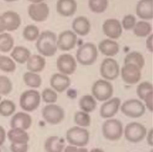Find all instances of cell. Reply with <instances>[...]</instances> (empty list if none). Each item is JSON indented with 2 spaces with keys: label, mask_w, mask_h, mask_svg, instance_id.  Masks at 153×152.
Returning a JSON list of instances; mask_svg holds the SVG:
<instances>
[{
  "label": "cell",
  "mask_w": 153,
  "mask_h": 152,
  "mask_svg": "<svg viewBox=\"0 0 153 152\" xmlns=\"http://www.w3.org/2000/svg\"><path fill=\"white\" fill-rule=\"evenodd\" d=\"M29 17L37 22L45 21L49 15V7L45 2L31 4L27 10Z\"/></svg>",
  "instance_id": "7c38bea8"
},
{
  "label": "cell",
  "mask_w": 153,
  "mask_h": 152,
  "mask_svg": "<svg viewBox=\"0 0 153 152\" xmlns=\"http://www.w3.org/2000/svg\"><path fill=\"white\" fill-rule=\"evenodd\" d=\"M16 69V63L11 58L5 55H0V70L10 73L14 72Z\"/></svg>",
  "instance_id": "d590c367"
},
{
  "label": "cell",
  "mask_w": 153,
  "mask_h": 152,
  "mask_svg": "<svg viewBox=\"0 0 153 152\" xmlns=\"http://www.w3.org/2000/svg\"><path fill=\"white\" fill-rule=\"evenodd\" d=\"M123 123L117 119L109 118L106 120L102 127L104 138L109 141L120 139L123 134Z\"/></svg>",
  "instance_id": "3957f363"
},
{
  "label": "cell",
  "mask_w": 153,
  "mask_h": 152,
  "mask_svg": "<svg viewBox=\"0 0 153 152\" xmlns=\"http://www.w3.org/2000/svg\"><path fill=\"white\" fill-rule=\"evenodd\" d=\"M151 92H153V86L152 83L149 82H142L137 86V95L139 97V98L142 100L148 94Z\"/></svg>",
  "instance_id": "74e56055"
},
{
  "label": "cell",
  "mask_w": 153,
  "mask_h": 152,
  "mask_svg": "<svg viewBox=\"0 0 153 152\" xmlns=\"http://www.w3.org/2000/svg\"><path fill=\"white\" fill-rule=\"evenodd\" d=\"M66 139L71 145L83 147L87 145L90 139V134L86 129L76 126L68 129L66 132Z\"/></svg>",
  "instance_id": "7a4b0ae2"
},
{
  "label": "cell",
  "mask_w": 153,
  "mask_h": 152,
  "mask_svg": "<svg viewBox=\"0 0 153 152\" xmlns=\"http://www.w3.org/2000/svg\"><path fill=\"white\" fill-rule=\"evenodd\" d=\"M0 152H1V150H0Z\"/></svg>",
  "instance_id": "db71d44e"
},
{
  "label": "cell",
  "mask_w": 153,
  "mask_h": 152,
  "mask_svg": "<svg viewBox=\"0 0 153 152\" xmlns=\"http://www.w3.org/2000/svg\"><path fill=\"white\" fill-rule=\"evenodd\" d=\"M140 69L133 64H124L121 70V77L128 84H135L141 78Z\"/></svg>",
  "instance_id": "4fadbf2b"
},
{
  "label": "cell",
  "mask_w": 153,
  "mask_h": 152,
  "mask_svg": "<svg viewBox=\"0 0 153 152\" xmlns=\"http://www.w3.org/2000/svg\"><path fill=\"white\" fill-rule=\"evenodd\" d=\"M11 143H27L29 136L25 130L19 128H11L7 134Z\"/></svg>",
  "instance_id": "4316f807"
},
{
  "label": "cell",
  "mask_w": 153,
  "mask_h": 152,
  "mask_svg": "<svg viewBox=\"0 0 153 152\" xmlns=\"http://www.w3.org/2000/svg\"><path fill=\"white\" fill-rule=\"evenodd\" d=\"M99 51L106 56L112 57L118 54L120 49L118 44L112 40L106 39L102 41L98 45Z\"/></svg>",
  "instance_id": "cb8c5ba5"
},
{
  "label": "cell",
  "mask_w": 153,
  "mask_h": 152,
  "mask_svg": "<svg viewBox=\"0 0 153 152\" xmlns=\"http://www.w3.org/2000/svg\"><path fill=\"white\" fill-rule=\"evenodd\" d=\"M5 2H15V1H17L18 0H3Z\"/></svg>",
  "instance_id": "816d5d0a"
},
{
  "label": "cell",
  "mask_w": 153,
  "mask_h": 152,
  "mask_svg": "<svg viewBox=\"0 0 153 152\" xmlns=\"http://www.w3.org/2000/svg\"><path fill=\"white\" fill-rule=\"evenodd\" d=\"M11 152H27V143H11L10 145Z\"/></svg>",
  "instance_id": "b9f144b4"
},
{
  "label": "cell",
  "mask_w": 153,
  "mask_h": 152,
  "mask_svg": "<svg viewBox=\"0 0 153 152\" xmlns=\"http://www.w3.org/2000/svg\"><path fill=\"white\" fill-rule=\"evenodd\" d=\"M152 129L151 128L148 132H147L146 133V141L148 142V144H149L150 146H152L153 145V137H152Z\"/></svg>",
  "instance_id": "bcb514c9"
},
{
  "label": "cell",
  "mask_w": 153,
  "mask_h": 152,
  "mask_svg": "<svg viewBox=\"0 0 153 152\" xmlns=\"http://www.w3.org/2000/svg\"><path fill=\"white\" fill-rule=\"evenodd\" d=\"M5 30V26H4V23L3 21V19H2L1 15L0 14V33L4 32Z\"/></svg>",
  "instance_id": "c3c4849f"
},
{
  "label": "cell",
  "mask_w": 153,
  "mask_h": 152,
  "mask_svg": "<svg viewBox=\"0 0 153 152\" xmlns=\"http://www.w3.org/2000/svg\"><path fill=\"white\" fill-rule=\"evenodd\" d=\"M121 106V100L114 97L105 101L100 108V116L104 119H109L117 114Z\"/></svg>",
  "instance_id": "9a60e30c"
},
{
  "label": "cell",
  "mask_w": 153,
  "mask_h": 152,
  "mask_svg": "<svg viewBox=\"0 0 153 152\" xmlns=\"http://www.w3.org/2000/svg\"><path fill=\"white\" fill-rule=\"evenodd\" d=\"M14 43V39L11 34L7 32L0 33V51H10L13 48Z\"/></svg>",
  "instance_id": "4dcf8cb0"
},
{
  "label": "cell",
  "mask_w": 153,
  "mask_h": 152,
  "mask_svg": "<svg viewBox=\"0 0 153 152\" xmlns=\"http://www.w3.org/2000/svg\"><path fill=\"white\" fill-rule=\"evenodd\" d=\"M6 138L5 131L3 127L0 126V145H1L5 141Z\"/></svg>",
  "instance_id": "7dc6e473"
},
{
  "label": "cell",
  "mask_w": 153,
  "mask_h": 152,
  "mask_svg": "<svg viewBox=\"0 0 153 152\" xmlns=\"http://www.w3.org/2000/svg\"><path fill=\"white\" fill-rule=\"evenodd\" d=\"M92 95L99 101H105L110 99L114 92L112 85L107 80L99 79L93 85Z\"/></svg>",
  "instance_id": "52a82bcc"
},
{
  "label": "cell",
  "mask_w": 153,
  "mask_h": 152,
  "mask_svg": "<svg viewBox=\"0 0 153 152\" xmlns=\"http://www.w3.org/2000/svg\"><path fill=\"white\" fill-rule=\"evenodd\" d=\"M0 55H1V54H0Z\"/></svg>",
  "instance_id": "11a10c76"
},
{
  "label": "cell",
  "mask_w": 153,
  "mask_h": 152,
  "mask_svg": "<svg viewBox=\"0 0 153 152\" xmlns=\"http://www.w3.org/2000/svg\"><path fill=\"white\" fill-rule=\"evenodd\" d=\"M56 67L60 73L68 76L73 74L76 70V62L72 55L63 54L57 58Z\"/></svg>",
  "instance_id": "8fae6325"
},
{
  "label": "cell",
  "mask_w": 153,
  "mask_h": 152,
  "mask_svg": "<svg viewBox=\"0 0 153 152\" xmlns=\"http://www.w3.org/2000/svg\"><path fill=\"white\" fill-rule=\"evenodd\" d=\"M137 15L143 20L153 18V0H140L136 5Z\"/></svg>",
  "instance_id": "ffe728a7"
},
{
  "label": "cell",
  "mask_w": 153,
  "mask_h": 152,
  "mask_svg": "<svg viewBox=\"0 0 153 152\" xmlns=\"http://www.w3.org/2000/svg\"><path fill=\"white\" fill-rule=\"evenodd\" d=\"M16 110V104L10 100H4L0 102V115L4 117L10 116Z\"/></svg>",
  "instance_id": "e575fe53"
},
{
  "label": "cell",
  "mask_w": 153,
  "mask_h": 152,
  "mask_svg": "<svg viewBox=\"0 0 153 152\" xmlns=\"http://www.w3.org/2000/svg\"><path fill=\"white\" fill-rule=\"evenodd\" d=\"M51 86L56 92H62L67 89L71 85L70 78L62 73H54L50 78Z\"/></svg>",
  "instance_id": "d6986e66"
},
{
  "label": "cell",
  "mask_w": 153,
  "mask_h": 152,
  "mask_svg": "<svg viewBox=\"0 0 153 152\" xmlns=\"http://www.w3.org/2000/svg\"><path fill=\"white\" fill-rule=\"evenodd\" d=\"M75 123L80 127H88L91 123V117L88 113L83 111H76L74 117Z\"/></svg>",
  "instance_id": "d6a6232c"
},
{
  "label": "cell",
  "mask_w": 153,
  "mask_h": 152,
  "mask_svg": "<svg viewBox=\"0 0 153 152\" xmlns=\"http://www.w3.org/2000/svg\"><path fill=\"white\" fill-rule=\"evenodd\" d=\"M102 29L104 33L112 39H118L123 32L121 24L115 18L106 20L102 25Z\"/></svg>",
  "instance_id": "2e32d148"
},
{
  "label": "cell",
  "mask_w": 153,
  "mask_h": 152,
  "mask_svg": "<svg viewBox=\"0 0 153 152\" xmlns=\"http://www.w3.org/2000/svg\"><path fill=\"white\" fill-rule=\"evenodd\" d=\"M29 1L32 2V4H35V3H39L41 2L43 0H28Z\"/></svg>",
  "instance_id": "f907efd6"
},
{
  "label": "cell",
  "mask_w": 153,
  "mask_h": 152,
  "mask_svg": "<svg viewBox=\"0 0 153 152\" xmlns=\"http://www.w3.org/2000/svg\"><path fill=\"white\" fill-rule=\"evenodd\" d=\"M97 49L96 45L91 42H87L79 46L76 57L79 63L83 66L93 64L97 60Z\"/></svg>",
  "instance_id": "277c9868"
},
{
  "label": "cell",
  "mask_w": 153,
  "mask_h": 152,
  "mask_svg": "<svg viewBox=\"0 0 153 152\" xmlns=\"http://www.w3.org/2000/svg\"><path fill=\"white\" fill-rule=\"evenodd\" d=\"M96 100L91 95H84L79 100V106L81 111L88 113L93 111L96 109Z\"/></svg>",
  "instance_id": "83f0119b"
},
{
  "label": "cell",
  "mask_w": 153,
  "mask_h": 152,
  "mask_svg": "<svg viewBox=\"0 0 153 152\" xmlns=\"http://www.w3.org/2000/svg\"><path fill=\"white\" fill-rule=\"evenodd\" d=\"M77 10L75 0H58L56 3L57 12L64 17H70L74 14Z\"/></svg>",
  "instance_id": "44dd1931"
},
{
  "label": "cell",
  "mask_w": 153,
  "mask_h": 152,
  "mask_svg": "<svg viewBox=\"0 0 153 152\" xmlns=\"http://www.w3.org/2000/svg\"><path fill=\"white\" fill-rule=\"evenodd\" d=\"M11 50L10 55L12 59L19 64L25 63L31 55L30 51L23 46H16Z\"/></svg>",
  "instance_id": "484cf974"
},
{
  "label": "cell",
  "mask_w": 153,
  "mask_h": 152,
  "mask_svg": "<svg viewBox=\"0 0 153 152\" xmlns=\"http://www.w3.org/2000/svg\"><path fill=\"white\" fill-rule=\"evenodd\" d=\"M152 100H153V92H151L148 94L144 98L143 101L145 102V108L148 109L150 111H152L153 110V103H152Z\"/></svg>",
  "instance_id": "7bdbcfd3"
},
{
  "label": "cell",
  "mask_w": 153,
  "mask_h": 152,
  "mask_svg": "<svg viewBox=\"0 0 153 152\" xmlns=\"http://www.w3.org/2000/svg\"><path fill=\"white\" fill-rule=\"evenodd\" d=\"M63 152H88L87 149L83 147H78L74 145H68L65 147Z\"/></svg>",
  "instance_id": "ee69618b"
},
{
  "label": "cell",
  "mask_w": 153,
  "mask_h": 152,
  "mask_svg": "<svg viewBox=\"0 0 153 152\" xmlns=\"http://www.w3.org/2000/svg\"><path fill=\"white\" fill-rule=\"evenodd\" d=\"M46 61L44 57L39 55H32L26 61V67L29 72L33 73L40 72L44 70Z\"/></svg>",
  "instance_id": "d4e9b609"
},
{
  "label": "cell",
  "mask_w": 153,
  "mask_h": 152,
  "mask_svg": "<svg viewBox=\"0 0 153 152\" xmlns=\"http://www.w3.org/2000/svg\"><path fill=\"white\" fill-rule=\"evenodd\" d=\"M108 5V0H88V7L91 11L96 13L104 12Z\"/></svg>",
  "instance_id": "8d00e7d4"
},
{
  "label": "cell",
  "mask_w": 153,
  "mask_h": 152,
  "mask_svg": "<svg viewBox=\"0 0 153 152\" xmlns=\"http://www.w3.org/2000/svg\"><path fill=\"white\" fill-rule=\"evenodd\" d=\"M1 16L5 26V30L12 32L17 30L20 26L22 20L20 15L11 10L5 11Z\"/></svg>",
  "instance_id": "e0dca14e"
},
{
  "label": "cell",
  "mask_w": 153,
  "mask_h": 152,
  "mask_svg": "<svg viewBox=\"0 0 153 152\" xmlns=\"http://www.w3.org/2000/svg\"><path fill=\"white\" fill-rule=\"evenodd\" d=\"M32 123L31 116L25 112H18L13 115L10 121L11 128H19L23 130L28 129Z\"/></svg>",
  "instance_id": "ac0fdd59"
},
{
  "label": "cell",
  "mask_w": 153,
  "mask_h": 152,
  "mask_svg": "<svg viewBox=\"0 0 153 152\" xmlns=\"http://www.w3.org/2000/svg\"><path fill=\"white\" fill-rule=\"evenodd\" d=\"M121 112L131 118H138L142 116L146 110L144 104L137 99H130L124 101L121 106Z\"/></svg>",
  "instance_id": "ba28073f"
},
{
  "label": "cell",
  "mask_w": 153,
  "mask_h": 152,
  "mask_svg": "<svg viewBox=\"0 0 153 152\" xmlns=\"http://www.w3.org/2000/svg\"><path fill=\"white\" fill-rule=\"evenodd\" d=\"M100 73L105 80L115 79L120 74V67L118 62L112 58L104 59L100 65Z\"/></svg>",
  "instance_id": "30bf717a"
},
{
  "label": "cell",
  "mask_w": 153,
  "mask_h": 152,
  "mask_svg": "<svg viewBox=\"0 0 153 152\" xmlns=\"http://www.w3.org/2000/svg\"><path fill=\"white\" fill-rule=\"evenodd\" d=\"M39 34L38 27L33 24L27 25L23 30V38L29 41H33L36 40Z\"/></svg>",
  "instance_id": "836d02e7"
},
{
  "label": "cell",
  "mask_w": 153,
  "mask_h": 152,
  "mask_svg": "<svg viewBox=\"0 0 153 152\" xmlns=\"http://www.w3.org/2000/svg\"><path fill=\"white\" fill-rule=\"evenodd\" d=\"M40 103L41 95L36 90H26L20 97V106L26 111L31 112L35 110L39 107Z\"/></svg>",
  "instance_id": "8992f818"
},
{
  "label": "cell",
  "mask_w": 153,
  "mask_h": 152,
  "mask_svg": "<svg viewBox=\"0 0 153 152\" xmlns=\"http://www.w3.org/2000/svg\"><path fill=\"white\" fill-rule=\"evenodd\" d=\"M72 27L75 33L80 36H85L89 33L91 24L87 18L79 16L73 20Z\"/></svg>",
  "instance_id": "603a6c76"
},
{
  "label": "cell",
  "mask_w": 153,
  "mask_h": 152,
  "mask_svg": "<svg viewBox=\"0 0 153 152\" xmlns=\"http://www.w3.org/2000/svg\"><path fill=\"white\" fill-rule=\"evenodd\" d=\"M124 64H133L142 69L145 65V58L142 54L137 51H132L127 54L124 60Z\"/></svg>",
  "instance_id": "f1b7e54d"
},
{
  "label": "cell",
  "mask_w": 153,
  "mask_h": 152,
  "mask_svg": "<svg viewBox=\"0 0 153 152\" xmlns=\"http://www.w3.org/2000/svg\"><path fill=\"white\" fill-rule=\"evenodd\" d=\"M146 46L148 51H149L151 52H152V35L151 34L146 41Z\"/></svg>",
  "instance_id": "f6af8a7d"
},
{
  "label": "cell",
  "mask_w": 153,
  "mask_h": 152,
  "mask_svg": "<svg viewBox=\"0 0 153 152\" xmlns=\"http://www.w3.org/2000/svg\"><path fill=\"white\" fill-rule=\"evenodd\" d=\"M1 95H0V101H1Z\"/></svg>",
  "instance_id": "f5cc1de1"
},
{
  "label": "cell",
  "mask_w": 153,
  "mask_h": 152,
  "mask_svg": "<svg viewBox=\"0 0 153 152\" xmlns=\"http://www.w3.org/2000/svg\"><path fill=\"white\" fill-rule=\"evenodd\" d=\"M13 89L11 80L5 76L0 75V95H7Z\"/></svg>",
  "instance_id": "ab89813d"
},
{
  "label": "cell",
  "mask_w": 153,
  "mask_h": 152,
  "mask_svg": "<svg viewBox=\"0 0 153 152\" xmlns=\"http://www.w3.org/2000/svg\"><path fill=\"white\" fill-rule=\"evenodd\" d=\"M134 33L138 37H145L149 35L151 32V24L145 21H139L136 23L133 27Z\"/></svg>",
  "instance_id": "1f68e13d"
},
{
  "label": "cell",
  "mask_w": 153,
  "mask_h": 152,
  "mask_svg": "<svg viewBox=\"0 0 153 152\" xmlns=\"http://www.w3.org/2000/svg\"><path fill=\"white\" fill-rule=\"evenodd\" d=\"M125 138L130 142L137 143L146 137L147 129L142 123L133 122L128 123L123 131Z\"/></svg>",
  "instance_id": "5b68a950"
},
{
  "label": "cell",
  "mask_w": 153,
  "mask_h": 152,
  "mask_svg": "<svg viewBox=\"0 0 153 152\" xmlns=\"http://www.w3.org/2000/svg\"><path fill=\"white\" fill-rule=\"evenodd\" d=\"M44 102L48 104H54L57 100V94L54 89L51 88H45L41 95Z\"/></svg>",
  "instance_id": "f35d334b"
},
{
  "label": "cell",
  "mask_w": 153,
  "mask_h": 152,
  "mask_svg": "<svg viewBox=\"0 0 153 152\" xmlns=\"http://www.w3.org/2000/svg\"><path fill=\"white\" fill-rule=\"evenodd\" d=\"M77 36L71 30H65L60 33L57 38V47L62 51H69L74 48L76 44Z\"/></svg>",
  "instance_id": "5bb4252c"
},
{
  "label": "cell",
  "mask_w": 153,
  "mask_h": 152,
  "mask_svg": "<svg viewBox=\"0 0 153 152\" xmlns=\"http://www.w3.org/2000/svg\"><path fill=\"white\" fill-rule=\"evenodd\" d=\"M136 23L135 17L132 14H127L125 15L122 20L121 26L126 30L133 29Z\"/></svg>",
  "instance_id": "60d3db41"
},
{
  "label": "cell",
  "mask_w": 153,
  "mask_h": 152,
  "mask_svg": "<svg viewBox=\"0 0 153 152\" xmlns=\"http://www.w3.org/2000/svg\"><path fill=\"white\" fill-rule=\"evenodd\" d=\"M23 79L25 83L31 88H39L42 83V79L36 73L27 72L24 73Z\"/></svg>",
  "instance_id": "f546056e"
},
{
  "label": "cell",
  "mask_w": 153,
  "mask_h": 152,
  "mask_svg": "<svg viewBox=\"0 0 153 152\" xmlns=\"http://www.w3.org/2000/svg\"><path fill=\"white\" fill-rule=\"evenodd\" d=\"M65 141L57 135L48 137L44 143L46 152H63L65 148Z\"/></svg>",
  "instance_id": "7402d4cb"
},
{
  "label": "cell",
  "mask_w": 153,
  "mask_h": 152,
  "mask_svg": "<svg viewBox=\"0 0 153 152\" xmlns=\"http://www.w3.org/2000/svg\"><path fill=\"white\" fill-rule=\"evenodd\" d=\"M57 36L55 33L45 30L41 32L36 39V48L37 51L43 56L51 57L57 50Z\"/></svg>",
  "instance_id": "6da1fadb"
},
{
  "label": "cell",
  "mask_w": 153,
  "mask_h": 152,
  "mask_svg": "<svg viewBox=\"0 0 153 152\" xmlns=\"http://www.w3.org/2000/svg\"><path fill=\"white\" fill-rule=\"evenodd\" d=\"M42 116L44 120L50 125L60 123L65 117L63 108L55 104H48L42 109Z\"/></svg>",
  "instance_id": "9c48e42d"
},
{
  "label": "cell",
  "mask_w": 153,
  "mask_h": 152,
  "mask_svg": "<svg viewBox=\"0 0 153 152\" xmlns=\"http://www.w3.org/2000/svg\"><path fill=\"white\" fill-rule=\"evenodd\" d=\"M90 152H105L103 150L99 148H94L90 150Z\"/></svg>",
  "instance_id": "681fc988"
}]
</instances>
